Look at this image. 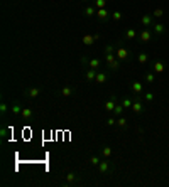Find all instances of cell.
Here are the masks:
<instances>
[{"instance_id": "6da1fadb", "label": "cell", "mask_w": 169, "mask_h": 187, "mask_svg": "<svg viewBox=\"0 0 169 187\" xmlns=\"http://www.w3.org/2000/svg\"><path fill=\"white\" fill-rule=\"evenodd\" d=\"M130 110L134 111V113H142V111H144V103H142L141 94H135V99H134V103H132Z\"/></svg>"}, {"instance_id": "7a4b0ae2", "label": "cell", "mask_w": 169, "mask_h": 187, "mask_svg": "<svg viewBox=\"0 0 169 187\" xmlns=\"http://www.w3.org/2000/svg\"><path fill=\"white\" fill-rule=\"evenodd\" d=\"M130 89L134 94H142L144 93V84L142 81H132L130 83Z\"/></svg>"}, {"instance_id": "3957f363", "label": "cell", "mask_w": 169, "mask_h": 187, "mask_svg": "<svg viewBox=\"0 0 169 187\" xmlns=\"http://www.w3.org/2000/svg\"><path fill=\"white\" fill-rule=\"evenodd\" d=\"M151 39H152V32L149 29H144L141 34H139V41L141 42H151Z\"/></svg>"}, {"instance_id": "277c9868", "label": "cell", "mask_w": 169, "mask_h": 187, "mask_svg": "<svg viewBox=\"0 0 169 187\" xmlns=\"http://www.w3.org/2000/svg\"><path fill=\"white\" fill-rule=\"evenodd\" d=\"M115 54H117V57L120 61H127V59H129V51H127L125 47H117Z\"/></svg>"}, {"instance_id": "5b68a950", "label": "cell", "mask_w": 169, "mask_h": 187, "mask_svg": "<svg viewBox=\"0 0 169 187\" xmlns=\"http://www.w3.org/2000/svg\"><path fill=\"white\" fill-rule=\"evenodd\" d=\"M141 24L144 27H151V26H154V17H152V15H142L141 17Z\"/></svg>"}, {"instance_id": "8992f818", "label": "cell", "mask_w": 169, "mask_h": 187, "mask_svg": "<svg viewBox=\"0 0 169 187\" xmlns=\"http://www.w3.org/2000/svg\"><path fill=\"white\" fill-rule=\"evenodd\" d=\"M115 106H117V98H115V94H112L110 99L105 103V110H107V111H113Z\"/></svg>"}, {"instance_id": "52a82bcc", "label": "cell", "mask_w": 169, "mask_h": 187, "mask_svg": "<svg viewBox=\"0 0 169 187\" xmlns=\"http://www.w3.org/2000/svg\"><path fill=\"white\" fill-rule=\"evenodd\" d=\"M108 170H110V162L102 160L100 164H98V172H100V174H107Z\"/></svg>"}, {"instance_id": "ba28073f", "label": "cell", "mask_w": 169, "mask_h": 187, "mask_svg": "<svg viewBox=\"0 0 169 187\" xmlns=\"http://www.w3.org/2000/svg\"><path fill=\"white\" fill-rule=\"evenodd\" d=\"M152 69H154V73L156 74H161V73H164V62L162 61H156L154 64H152Z\"/></svg>"}, {"instance_id": "9c48e42d", "label": "cell", "mask_w": 169, "mask_h": 187, "mask_svg": "<svg viewBox=\"0 0 169 187\" xmlns=\"http://www.w3.org/2000/svg\"><path fill=\"white\" fill-rule=\"evenodd\" d=\"M152 27H154V34H156V36H162L164 32H166V27H164L162 24H159V22L154 24Z\"/></svg>"}, {"instance_id": "30bf717a", "label": "cell", "mask_w": 169, "mask_h": 187, "mask_svg": "<svg viewBox=\"0 0 169 187\" xmlns=\"http://www.w3.org/2000/svg\"><path fill=\"white\" fill-rule=\"evenodd\" d=\"M137 36H139V34H137V31H135V29H129V31H125V39H127V41H134Z\"/></svg>"}, {"instance_id": "8fae6325", "label": "cell", "mask_w": 169, "mask_h": 187, "mask_svg": "<svg viewBox=\"0 0 169 187\" xmlns=\"http://www.w3.org/2000/svg\"><path fill=\"white\" fill-rule=\"evenodd\" d=\"M97 15H98V19H100V20H107V19H108V10H107V7H105V9H98Z\"/></svg>"}, {"instance_id": "7c38bea8", "label": "cell", "mask_w": 169, "mask_h": 187, "mask_svg": "<svg viewBox=\"0 0 169 187\" xmlns=\"http://www.w3.org/2000/svg\"><path fill=\"white\" fill-rule=\"evenodd\" d=\"M137 61H139V64H146V62L149 61V54L139 52V54H137Z\"/></svg>"}, {"instance_id": "4fadbf2b", "label": "cell", "mask_w": 169, "mask_h": 187, "mask_svg": "<svg viewBox=\"0 0 169 187\" xmlns=\"http://www.w3.org/2000/svg\"><path fill=\"white\" fill-rule=\"evenodd\" d=\"M81 41H83V44H85V46H92V44L95 42V36L86 34V36H83V37H81Z\"/></svg>"}, {"instance_id": "5bb4252c", "label": "cell", "mask_w": 169, "mask_h": 187, "mask_svg": "<svg viewBox=\"0 0 169 187\" xmlns=\"http://www.w3.org/2000/svg\"><path fill=\"white\" fill-rule=\"evenodd\" d=\"M20 115H22L24 120H31L32 118V110H31V108H22V113H20Z\"/></svg>"}, {"instance_id": "9a60e30c", "label": "cell", "mask_w": 169, "mask_h": 187, "mask_svg": "<svg viewBox=\"0 0 169 187\" xmlns=\"http://www.w3.org/2000/svg\"><path fill=\"white\" fill-rule=\"evenodd\" d=\"M123 110H125V108H123L122 103H117V106H115V110H113V115H115V116H122Z\"/></svg>"}, {"instance_id": "2e32d148", "label": "cell", "mask_w": 169, "mask_h": 187, "mask_svg": "<svg viewBox=\"0 0 169 187\" xmlns=\"http://www.w3.org/2000/svg\"><path fill=\"white\" fill-rule=\"evenodd\" d=\"M95 78H97V69L90 68V71H86V79H88V81H95Z\"/></svg>"}, {"instance_id": "e0dca14e", "label": "cell", "mask_w": 169, "mask_h": 187, "mask_svg": "<svg viewBox=\"0 0 169 187\" xmlns=\"http://www.w3.org/2000/svg\"><path fill=\"white\" fill-rule=\"evenodd\" d=\"M27 94H29L31 98H37L39 94H41V89H39V88H31V89L27 91Z\"/></svg>"}, {"instance_id": "ac0fdd59", "label": "cell", "mask_w": 169, "mask_h": 187, "mask_svg": "<svg viewBox=\"0 0 169 187\" xmlns=\"http://www.w3.org/2000/svg\"><path fill=\"white\" fill-rule=\"evenodd\" d=\"M107 81V74L105 73H97V78H95V83H105Z\"/></svg>"}, {"instance_id": "d6986e66", "label": "cell", "mask_w": 169, "mask_h": 187, "mask_svg": "<svg viewBox=\"0 0 169 187\" xmlns=\"http://www.w3.org/2000/svg\"><path fill=\"white\" fill-rule=\"evenodd\" d=\"M115 61H117V54H107V56H105V62H107V64H112V62H115Z\"/></svg>"}, {"instance_id": "ffe728a7", "label": "cell", "mask_w": 169, "mask_h": 187, "mask_svg": "<svg viewBox=\"0 0 169 187\" xmlns=\"http://www.w3.org/2000/svg\"><path fill=\"white\" fill-rule=\"evenodd\" d=\"M12 113H14V115H20V113H22V106H20V103H14V105H12Z\"/></svg>"}, {"instance_id": "44dd1931", "label": "cell", "mask_w": 169, "mask_h": 187, "mask_svg": "<svg viewBox=\"0 0 169 187\" xmlns=\"http://www.w3.org/2000/svg\"><path fill=\"white\" fill-rule=\"evenodd\" d=\"M88 66L92 69H98V66H100V59H90L88 61Z\"/></svg>"}, {"instance_id": "7402d4cb", "label": "cell", "mask_w": 169, "mask_h": 187, "mask_svg": "<svg viewBox=\"0 0 169 187\" xmlns=\"http://www.w3.org/2000/svg\"><path fill=\"white\" fill-rule=\"evenodd\" d=\"M110 69H112L113 73L120 69V59H118V57H117V61H115V62H112V64H110Z\"/></svg>"}, {"instance_id": "603a6c76", "label": "cell", "mask_w": 169, "mask_h": 187, "mask_svg": "<svg viewBox=\"0 0 169 187\" xmlns=\"http://www.w3.org/2000/svg\"><path fill=\"white\" fill-rule=\"evenodd\" d=\"M154 81H156V74H154V73H147V74H146V83L152 84Z\"/></svg>"}, {"instance_id": "cb8c5ba5", "label": "cell", "mask_w": 169, "mask_h": 187, "mask_svg": "<svg viewBox=\"0 0 169 187\" xmlns=\"http://www.w3.org/2000/svg\"><path fill=\"white\" fill-rule=\"evenodd\" d=\"M132 103H134V101H132V99L130 98H122V105H123V108H132Z\"/></svg>"}, {"instance_id": "d4e9b609", "label": "cell", "mask_w": 169, "mask_h": 187, "mask_svg": "<svg viewBox=\"0 0 169 187\" xmlns=\"http://www.w3.org/2000/svg\"><path fill=\"white\" fill-rule=\"evenodd\" d=\"M144 99H146L147 103L154 101V93H151V91H146V94H144Z\"/></svg>"}, {"instance_id": "484cf974", "label": "cell", "mask_w": 169, "mask_h": 187, "mask_svg": "<svg viewBox=\"0 0 169 187\" xmlns=\"http://www.w3.org/2000/svg\"><path fill=\"white\" fill-rule=\"evenodd\" d=\"M164 15V10L162 9H156L154 12H152V17H156V19H161Z\"/></svg>"}, {"instance_id": "4316f807", "label": "cell", "mask_w": 169, "mask_h": 187, "mask_svg": "<svg viewBox=\"0 0 169 187\" xmlns=\"http://www.w3.org/2000/svg\"><path fill=\"white\" fill-rule=\"evenodd\" d=\"M71 88H69V86H64L63 89H61V94H63V96H71Z\"/></svg>"}, {"instance_id": "83f0119b", "label": "cell", "mask_w": 169, "mask_h": 187, "mask_svg": "<svg viewBox=\"0 0 169 187\" xmlns=\"http://www.w3.org/2000/svg\"><path fill=\"white\" fill-rule=\"evenodd\" d=\"M115 51H117V49L113 47V44L105 46V54H115Z\"/></svg>"}, {"instance_id": "f1b7e54d", "label": "cell", "mask_w": 169, "mask_h": 187, "mask_svg": "<svg viewBox=\"0 0 169 187\" xmlns=\"http://www.w3.org/2000/svg\"><path fill=\"white\" fill-rule=\"evenodd\" d=\"M95 5H97L98 9H105V7H107V0H95Z\"/></svg>"}, {"instance_id": "f546056e", "label": "cell", "mask_w": 169, "mask_h": 187, "mask_svg": "<svg viewBox=\"0 0 169 187\" xmlns=\"http://www.w3.org/2000/svg\"><path fill=\"white\" fill-rule=\"evenodd\" d=\"M112 19L115 20V22H118V20H122V12H118V10H115L113 14H112Z\"/></svg>"}, {"instance_id": "4dcf8cb0", "label": "cell", "mask_w": 169, "mask_h": 187, "mask_svg": "<svg viewBox=\"0 0 169 187\" xmlns=\"http://www.w3.org/2000/svg\"><path fill=\"white\" fill-rule=\"evenodd\" d=\"M117 125H118L120 128H125V127H127V120L123 118V116H118V122H117Z\"/></svg>"}, {"instance_id": "1f68e13d", "label": "cell", "mask_w": 169, "mask_h": 187, "mask_svg": "<svg viewBox=\"0 0 169 187\" xmlns=\"http://www.w3.org/2000/svg\"><path fill=\"white\" fill-rule=\"evenodd\" d=\"M85 14L88 15V17L95 15V14H97V12H95V7H86V9H85Z\"/></svg>"}, {"instance_id": "d6a6232c", "label": "cell", "mask_w": 169, "mask_h": 187, "mask_svg": "<svg viewBox=\"0 0 169 187\" xmlns=\"http://www.w3.org/2000/svg\"><path fill=\"white\" fill-rule=\"evenodd\" d=\"M102 155H103V157H110V155H112V148H110V147L102 148Z\"/></svg>"}, {"instance_id": "836d02e7", "label": "cell", "mask_w": 169, "mask_h": 187, "mask_svg": "<svg viewBox=\"0 0 169 187\" xmlns=\"http://www.w3.org/2000/svg\"><path fill=\"white\" fill-rule=\"evenodd\" d=\"M66 180H68V182H75L76 180V174H73V172L66 174Z\"/></svg>"}, {"instance_id": "e575fe53", "label": "cell", "mask_w": 169, "mask_h": 187, "mask_svg": "<svg viewBox=\"0 0 169 187\" xmlns=\"http://www.w3.org/2000/svg\"><path fill=\"white\" fill-rule=\"evenodd\" d=\"M7 110H9V106H7V103L3 101L2 105H0V113H2V115H5V113H7Z\"/></svg>"}, {"instance_id": "d590c367", "label": "cell", "mask_w": 169, "mask_h": 187, "mask_svg": "<svg viewBox=\"0 0 169 187\" xmlns=\"http://www.w3.org/2000/svg\"><path fill=\"white\" fill-rule=\"evenodd\" d=\"M90 162H92V165H98V164H100V159H98L97 155H93L92 159H90Z\"/></svg>"}, {"instance_id": "8d00e7d4", "label": "cell", "mask_w": 169, "mask_h": 187, "mask_svg": "<svg viewBox=\"0 0 169 187\" xmlns=\"http://www.w3.org/2000/svg\"><path fill=\"white\" fill-rule=\"evenodd\" d=\"M107 125H110V127H112V125H117V120H115L113 116H112V118H108V120H107Z\"/></svg>"}, {"instance_id": "74e56055", "label": "cell", "mask_w": 169, "mask_h": 187, "mask_svg": "<svg viewBox=\"0 0 169 187\" xmlns=\"http://www.w3.org/2000/svg\"><path fill=\"white\" fill-rule=\"evenodd\" d=\"M7 132H9L7 128H2V130H0V135H2V138H5V137H7Z\"/></svg>"}, {"instance_id": "f35d334b", "label": "cell", "mask_w": 169, "mask_h": 187, "mask_svg": "<svg viewBox=\"0 0 169 187\" xmlns=\"http://www.w3.org/2000/svg\"><path fill=\"white\" fill-rule=\"evenodd\" d=\"M81 2H86V0H81Z\"/></svg>"}]
</instances>
